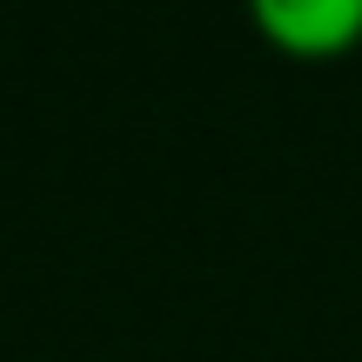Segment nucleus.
<instances>
[{"label":"nucleus","instance_id":"f257e3e1","mask_svg":"<svg viewBox=\"0 0 362 362\" xmlns=\"http://www.w3.org/2000/svg\"><path fill=\"white\" fill-rule=\"evenodd\" d=\"M248 13L296 61H336L362 40V0H255Z\"/></svg>","mask_w":362,"mask_h":362}]
</instances>
